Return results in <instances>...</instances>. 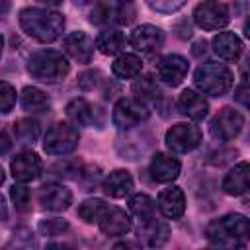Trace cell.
<instances>
[{
  "mask_svg": "<svg viewBox=\"0 0 250 250\" xmlns=\"http://www.w3.org/2000/svg\"><path fill=\"white\" fill-rule=\"evenodd\" d=\"M20 27L39 43H53L64 31V16L49 8H23Z\"/></svg>",
  "mask_w": 250,
  "mask_h": 250,
  "instance_id": "6da1fadb",
  "label": "cell"
},
{
  "mask_svg": "<svg viewBox=\"0 0 250 250\" xmlns=\"http://www.w3.org/2000/svg\"><path fill=\"white\" fill-rule=\"evenodd\" d=\"M250 236V221L240 213H229L213 219L205 227V238L223 248H244Z\"/></svg>",
  "mask_w": 250,
  "mask_h": 250,
  "instance_id": "7a4b0ae2",
  "label": "cell"
},
{
  "mask_svg": "<svg viewBox=\"0 0 250 250\" xmlns=\"http://www.w3.org/2000/svg\"><path fill=\"white\" fill-rule=\"evenodd\" d=\"M68 70H70V62L62 55V51L43 49L27 59V72L31 74V78L41 82H61L64 80Z\"/></svg>",
  "mask_w": 250,
  "mask_h": 250,
  "instance_id": "3957f363",
  "label": "cell"
},
{
  "mask_svg": "<svg viewBox=\"0 0 250 250\" xmlns=\"http://www.w3.org/2000/svg\"><path fill=\"white\" fill-rule=\"evenodd\" d=\"M234 76L232 70L225 64L219 62H207L197 66V70L193 72V84L201 94L213 96V98H221L225 96L230 88H232Z\"/></svg>",
  "mask_w": 250,
  "mask_h": 250,
  "instance_id": "277c9868",
  "label": "cell"
},
{
  "mask_svg": "<svg viewBox=\"0 0 250 250\" xmlns=\"http://www.w3.org/2000/svg\"><path fill=\"white\" fill-rule=\"evenodd\" d=\"M78 141H80L78 129H76L72 123L59 121V123H55V125L45 133L43 150H45L47 154H55V156L70 154L72 150H76Z\"/></svg>",
  "mask_w": 250,
  "mask_h": 250,
  "instance_id": "5b68a950",
  "label": "cell"
},
{
  "mask_svg": "<svg viewBox=\"0 0 250 250\" xmlns=\"http://www.w3.org/2000/svg\"><path fill=\"white\" fill-rule=\"evenodd\" d=\"M150 115V109L145 102L137 100V98H121L117 100L113 113H111V121L119 131H129L141 123H145Z\"/></svg>",
  "mask_w": 250,
  "mask_h": 250,
  "instance_id": "8992f818",
  "label": "cell"
},
{
  "mask_svg": "<svg viewBox=\"0 0 250 250\" xmlns=\"http://www.w3.org/2000/svg\"><path fill=\"white\" fill-rule=\"evenodd\" d=\"M201 129L193 123H176L172 125L164 135V145L170 152L184 154L191 152L201 145Z\"/></svg>",
  "mask_w": 250,
  "mask_h": 250,
  "instance_id": "52a82bcc",
  "label": "cell"
},
{
  "mask_svg": "<svg viewBox=\"0 0 250 250\" xmlns=\"http://www.w3.org/2000/svg\"><path fill=\"white\" fill-rule=\"evenodd\" d=\"M193 21L205 31H217L230 21L229 8L219 0H203L193 8Z\"/></svg>",
  "mask_w": 250,
  "mask_h": 250,
  "instance_id": "ba28073f",
  "label": "cell"
},
{
  "mask_svg": "<svg viewBox=\"0 0 250 250\" xmlns=\"http://www.w3.org/2000/svg\"><path fill=\"white\" fill-rule=\"evenodd\" d=\"M211 135L217 141H232L244 127V115L234 107H223L211 119Z\"/></svg>",
  "mask_w": 250,
  "mask_h": 250,
  "instance_id": "9c48e42d",
  "label": "cell"
},
{
  "mask_svg": "<svg viewBox=\"0 0 250 250\" xmlns=\"http://www.w3.org/2000/svg\"><path fill=\"white\" fill-rule=\"evenodd\" d=\"M66 117L70 119L72 125H80V127H102L104 123V111L84 100V98H74L68 105H66Z\"/></svg>",
  "mask_w": 250,
  "mask_h": 250,
  "instance_id": "30bf717a",
  "label": "cell"
},
{
  "mask_svg": "<svg viewBox=\"0 0 250 250\" xmlns=\"http://www.w3.org/2000/svg\"><path fill=\"white\" fill-rule=\"evenodd\" d=\"M162 43H164V31L150 23L137 25L129 35V45L137 53H143V55H150V53L158 51L162 47Z\"/></svg>",
  "mask_w": 250,
  "mask_h": 250,
  "instance_id": "8fae6325",
  "label": "cell"
},
{
  "mask_svg": "<svg viewBox=\"0 0 250 250\" xmlns=\"http://www.w3.org/2000/svg\"><path fill=\"white\" fill-rule=\"evenodd\" d=\"M41 170H43V162H41L39 154L33 150H23L10 160V172H12L14 180L23 182V184L37 180L41 176Z\"/></svg>",
  "mask_w": 250,
  "mask_h": 250,
  "instance_id": "7c38bea8",
  "label": "cell"
},
{
  "mask_svg": "<svg viewBox=\"0 0 250 250\" xmlns=\"http://www.w3.org/2000/svg\"><path fill=\"white\" fill-rule=\"evenodd\" d=\"M62 49H64V53L72 61H76L80 64H88L94 59L96 45H94V39L88 33H84V31H72V33H68L62 39Z\"/></svg>",
  "mask_w": 250,
  "mask_h": 250,
  "instance_id": "4fadbf2b",
  "label": "cell"
},
{
  "mask_svg": "<svg viewBox=\"0 0 250 250\" xmlns=\"http://www.w3.org/2000/svg\"><path fill=\"white\" fill-rule=\"evenodd\" d=\"M39 203L43 209L49 211H64L70 207L72 203V193L66 186L59 184V182H47L39 188Z\"/></svg>",
  "mask_w": 250,
  "mask_h": 250,
  "instance_id": "5bb4252c",
  "label": "cell"
},
{
  "mask_svg": "<svg viewBox=\"0 0 250 250\" xmlns=\"http://www.w3.org/2000/svg\"><path fill=\"white\" fill-rule=\"evenodd\" d=\"M189 70V62L182 55H166L158 61L156 64V74L158 78L168 84V86H178L186 78Z\"/></svg>",
  "mask_w": 250,
  "mask_h": 250,
  "instance_id": "9a60e30c",
  "label": "cell"
},
{
  "mask_svg": "<svg viewBox=\"0 0 250 250\" xmlns=\"http://www.w3.org/2000/svg\"><path fill=\"white\" fill-rule=\"evenodd\" d=\"M137 236L139 240L145 244V246H150V248H158L162 244H166L168 236H170V227L156 219V215L148 217V219H143L139 221V227H137Z\"/></svg>",
  "mask_w": 250,
  "mask_h": 250,
  "instance_id": "2e32d148",
  "label": "cell"
},
{
  "mask_svg": "<svg viewBox=\"0 0 250 250\" xmlns=\"http://www.w3.org/2000/svg\"><path fill=\"white\" fill-rule=\"evenodd\" d=\"M180 170H182L180 160L172 154H166V152H156L150 160V166H148V172H150L152 180L158 182V184L174 182L180 176Z\"/></svg>",
  "mask_w": 250,
  "mask_h": 250,
  "instance_id": "e0dca14e",
  "label": "cell"
},
{
  "mask_svg": "<svg viewBox=\"0 0 250 250\" xmlns=\"http://www.w3.org/2000/svg\"><path fill=\"white\" fill-rule=\"evenodd\" d=\"M98 225L105 236H125L133 229L131 217L119 207H107Z\"/></svg>",
  "mask_w": 250,
  "mask_h": 250,
  "instance_id": "ac0fdd59",
  "label": "cell"
},
{
  "mask_svg": "<svg viewBox=\"0 0 250 250\" xmlns=\"http://www.w3.org/2000/svg\"><path fill=\"white\" fill-rule=\"evenodd\" d=\"M158 209L160 213L166 217V219H182V215L186 213V195L184 191L178 188V186H170V188H164L160 193H158Z\"/></svg>",
  "mask_w": 250,
  "mask_h": 250,
  "instance_id": "d6986e66",
  "label": "cell"
},
{
  "mask_svg": "<svg viewBox=\"0 0 250 250\" xmlns=\"http://www.w3.org/2000/svg\"><path fill=\"white\" fill-rule=\"evenodd\" d=\"M211 45H213L215 55L219 59L227 61V62H236L240 59L242 51H244V45H242L240 37L236 33H232V31H219L213 37Z\"/></svg>",
  "mask_w": 250,
  "mask_h": 250,
  "instance_id": "ffe728a7",
  "label": "cell"
},
{
  "mask_svg": "<svg viewBox=\"0 0 250 250\" xmlns=\"http://www.w3.org/2000/svg\"><path fill=\"white\" fill-rule=\"evenodd\" d=\"M178 109L186 117H189L193 121H201L209 115V102L203 98V94H199L191 88H186L178 98Z\"/></svg>",
  "mask_w": 250,
  "mask_h": 250,
  "instance_id": "44dd1931",
  "label": "cell"
},
{
  "mask_svg": "<svg viewBox=\"0 0 250 250\" xmlns=\"http://www.w3.org/2000/svg\"><path fill=\"white\" fill-rule=\"evenodd\" d=\"M248 186H250V166H248L246 160L234 164V166L225 174L223 184H221L223 191H225L227 195H234V197L246 193V191H248Z\"/></svg>",
  "mask_w": 250,
  "mask_h": 250,
  "instance_id": "7402d4cb",
  "label": "cell"
},
{
  "mask_svg": "<svg viewBox=\"0 0 250 250\" xmlns=\"http://www.w3.org/2000/svg\"><path fill=\"white\" fill-rule=\"evenodd\" d=\"M125 43H127V39H125L123 31L117 29V27H104V29L98 33L96 41H94L96 49H98L100 53L107 55V57H109V55H119V53L125 49Z\"/></svg>",
  "mask_w": 250,
  "mask_h": 250,
  "instance_id": "603a6c76",
  "label": "cell"
},
{
  "mask_svg": "<svg viewBox=\"0 0 250 250\" xmlns=\"http://www.w3.org/2000/svg\"><path fill=\"white\" fill-rule=\"evenodd\" d=\"M102 188H104L105 195H109V197H125L133 189V178H131V174L127 170L119 168V170L109 172L104 178Z\"/></svg>",
  "mask_w": 250,
  "mask_h": 250,
  "instance_id": "cb8c5ba5",
  "label": "cell"
},
{
  "mask_svg": "<svg viewBox=\"0 0 250 250\" xmlns=\"http://www.w3.org/2000/svg\"><path fill=\"white\" fill-rule=\"evenodd\" d=\"M20 104H21L23 111H29V113H43V111L51 109V98L35 86H25L21 90Z\"/></svg>",
  "mask_w": 250,
  "mask_h": 250,
  "instance_id": "d4e9b609",
  "label": "cell"
},
{
  "mask_svg": "<svg viewBox=\"0 0 250 250\" xmlns=\"http://www.w3.org/2000/svg\"><path fill=\"white\" fill-rule=\"evenodd\" d=\"M141 70H143V61H141V57H137L133 53H121L111 64L113 76H117L121 80L137 78L141 74Z\"/></svg>",
  "mask_w": 250,
  "mask_h": 250,
  "instance_id": "484cf974",
  "label": "cell"
},
{
  "mask_svg": "<svg viewBox=\"0 0 250 250\" xmlns=\"http://www.w3.org/2000/svg\"><path fill=\"white\" fill-rule=\"evenodd\" d=\"M12 131H14L16 141L21 143V145H33L39 139V135H41L39 123L35 119H27V117L18 119L14 123V127H12Z\"/></svg>",
  "mask_w": 250,
  "mask_h": 250,
  "instance_id": "4316f807",
  "label": "cell"
},
{
  "mask_svg": "<svg viewBox=\"0 0 250 250\" xmlns=\"http://www.w3.org/2000/svg\"><path fill=\"white\" fill-rule=\"evenodd\" d=\"M109 205L104 201V199H100V197H90V199H84L80 205H78V217L84 221V223H88V225H94V223H98L100 219H102V215L105 213V209H107Z\"/></svg>",
  "mask_w": 250,
  "mask_h": 250,
  "instance_id": "83f0119b",
  "label": "cell"
},
{
  "mask_svg": "<svg viewBox=\"0 0 250 250\" xmlns=\"http://www.w3.org/2000/svg\"><path fill=\"white\" fill-rule=\"evenodd\" d=\"M129 211L139 219H148L152 215H156V205H154V199L146 193H135L129 197Z\"/></svg>",
  "mask_w": 250,
  "mask_h": 250,
  "instance_id": "f1b7e54d",
  "label": "cell"
},
{
  "mask_svg": "<svg viewBox=\"0 0 250 250\" xmlns=\"http://www.w3.org/2000/svg\"><path fill=\"white\" fill-rule=\"evenodd\" d=\"M133 94L137 100L146 104L148 100H156L160 96V88H158L154 76L146 74V76H141L137 82H133Z\"/></svg>",
  "mask_w": 250,
  "mask_h": 250,
  "instance_id": "f546056e",
  "label": "cell"
},
{
  "mask_svg": "<svg viewBox=\"0 0 250 250\" xmlns=\"http://www.w3.org/2000/svg\"><path fill=\"white\" fill-rule=\"evenodd\" d=\"M70 230V225L64 221V219H59V217H49V219H41L39 225H37V232L43 234V236H62Z\"/></svg>",
  "mask_w": 250,
  "mask_h": 250,
  "instance_id": "4dcf8cb0",
  "label": "cell"
},
{
  "mask_svg": "<svg viewBox=\"0 0 250 250\" xmlns=\"http://www.w3.org/2000/svg\"><path fill=\"white\" fill-rule=\"evenodd\" d=\"M10 197L14 201V207L16 211L20 213H27L31 209V191L27 186H23V182L16 184L12 189H10Z\"/></svg>",
  "mask_w": 250,
  "mask_h": 250,
  "instance_id": "1f68e13d",
  "label": "cell"
},
{
  "mask_svg": "<svg viewBox=\"0 0 250 250\" xmlns=\"http://www.w3.org/2000/svg\"><path fill=\"white\" fill-rule=\"evenodd\" d=\"M100 178H102V170H100V166H86V168L82 166L80 172H78V176H76L78 184H80L82 189H86V191L94 189V188L98 186Z\"/></svg>",
  "mask_w": 250,
  "mask_h": 250,
  "instance_id": "d6a6232c",
  "label": "cell"
},
{
  "mask_svg": "<svg viewBox=\"0 0 250 250\" xmlns=\"http://www.w3.org/2000/svg\"><path fill=\"white\" fill-rule=\"evenodd\" d=\"M16 88L6 82V80H0V113H10L16 105Z\"/></svg>",
  "mask_w": 250,
  "mask_h": 250,
  "instance_id": "836d02e7",
  "label": "cell"
},
{
  "mask_svg": "<svg viewBox=\"0 0 250 250\" xmlns=\"http://www.w3.org/2000/svg\"><path fill=\"white\" fill-rule=\"evenodd\" d=\"M107 78L100 72V70H86L78 76V86L84 90V92H90L94 88H98L100 84H104Z\"/></svg>",
  "mask_w": 250,
  "mask_h": 250,
  "instance_id": "e575fe53",
  "label": "cell"
},
{
  "mask_svg": "<svg viewBox=\"0 0 250 250\" xmlns=\"http://www.w3.org/2000/svg\"><path fill=\"white\" fill-rule=\"evenodd\" d=\"M82 164L80 160H62V162H55L49 170L51 174H57V176H70V178H76L78 172H80Z\"/></svg>",
  "mask_w": 250,
  "mask_h": 250,
  "instance_id": "d590c367",
  "label": "cell"
},
{
  "mask_svg": "<svg viewBox=\"0 0 250 250\" xmlns=\"http://www.w3.org/2000/svg\"><path fill=\"white\" fill-rule=\"evenodd\" d=\"M145 2L148 4L150 10L160 12V14H172L186 4V0H145Z\"/></svg>",
  "mask_w": 250,
  "mask_h": 250,
  "instance_id": "8d00e7d4",
  "label": "cell"
},
{
  "mask_svg": "<svg viewBox=\"0 0 250 250\" xmlns=\"http://www.w3.org/2000/svg\"><path fill=\"white\" fill-rule=\"evenodd\" d=\"M21 244L35 246V240L31 236V230H27V229H16L14 230V238H12V242L8 246H21Z\"/></svg>",
  "mask_w": 250,
  "mask_h": 250,
  "instance_id": "74e56055",
  "label": "cell"
},
{
  "mask_svg": "<svg viewBox=\"0 0 250 250\" xmlns=\"http://www.w3.org/2000/svg\"><path fill=\"white\" fill-rule=\"evenodd\" d=\"M234 100L240 104V105H248V82H246V74H242V80L240 84L234 88Z\"/></svg>",
  "mask_w": 250,
  "mask_h": 250,
  "instance_id": "f35d334b",
  "label": "cell"
},
{
  "mask_svg": "<svg viewBox=\"0 0 250 250\" xmlns=\"http://www.w3.org/2000/svg\"><path fill=\"white\" fill-rule=\"evenodd\" d=\"M191 53H193V57H197V59H203L205 55H207V41H195L193 43V47H191Z\"/></svg>",
  "mask_w": 250,
  "mask_h": 250,
  "instance_id": "ab89813d",
  "label": "cell"
},
{
  "mask_svg": "<svg viewBox=\"0 0 250 250\" xmlns=\"http://www.w3.org/2000/svg\"><path fill=\"white\" fill-rule=\"evenodd\" d=\"M10 12V0H0V21L8 16Z\"/></svg>",
  "mask_w": 250,
  "mask_h": 250,
  "instance_id": "60d3db41",
  "label": "cell"
},
{
  "mask_svg": "<svg viewBox=\"0 0 250 250\" xmlns=\"http://www.w3.org/2000/svg\"><path fill=\"white\" fill-rule=\"evenodd\" d=\"M6 217H8V207H6L4 197L0 195V223H2V221H6Z\"/></svg>",
  "mask_w": 250,
  "mask_h": 250,
  "instance_id": "b9f144b4",
  "label": "cell"
},
{
  "mask_svg": "<svg viewBox=\"0 0 250 250\" xmlns=\"http://www.w3.org/2000/svg\"><path fill=\"white\" fill-rule=\"evenodd\" d=\"M8 148H10V141L4 133H0V152H6Z\"/></svg>",
  "mask_w": 250,
  "mask_h": 250,
  "instance_id": "7bdbcfd3",
  "label": "cell"
},
{
  "mask_svg": "<svg viewBox=\"0 0 250 250\" xmlns=\"http://www.w3.org/2000/svg\"><path fill=\"white\" fill-rule=\"evenodd\" d=\"M35 2H39V4H43V6H59V4H62V0H35Z\"/></svg>",
  "mask_w": 250,
  "mask_h": 250,
  "instance_id": "ee69618b",
  "label": "cell"
},
{
  "mask_svg": "<svg viewBox=\"0 0 250 250\" xmlns=\"http://www.w3.org/2000/svg\"><path fill=\"white\" fill-rule=\"evenodd\" d=\"M4 178H6V174H4V168L0 166V186L4 184Z\"/></svg>",
  "mask_w": 250,
  "mask_h": 250,
  "instance_id": "f6af8a7d",
  "label": "cell"
},
{
  "mask_svg": "<svg viewBox=\"0 0 250 250\" xmlns=\"http://www.w3.org/2000/svg\"><path fill=\"white\" fill-rule=\"evenodd\" d=\"M2 51H4V37H2V33H0V57H2Z\"/></svg>",
  "mask_w": 250,
  "mask_h": 250,
  "instance_id": "bcb514c9",
  "label": "cell"
},
{
  "mask_svg": "<svg viewBox=\"0 0 250 250\" xmlns=\"http://www.w3.org/2000/svg\"><path fill=\"white\" fill-rule=\"evenodd\" d=\"M76 4H88V2H96V0H74Z\"/></svg>",
  "mask_w": 250,
  "mask_h": 250,
  "instance_id": "7dc6e473",
  "label": "cell"
}]
</instances>
